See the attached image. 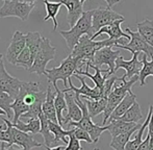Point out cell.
Listing matches in <instances>:
<instances>
[{
	"label": "cell",
	"instance_id": "6da1fadb",
	"mask_svg": "<svg viewBox=\"0 0 153 150\" xmlns=\"http://www.w3.org/2000/svg\"><path fill=\"white\" fill-rule=\"evenodd\" d=\"M117 44L119 45H126L127 40L124 39L120 40H111V39H105L102 41H94L89 36H83L79 40L78 44L75 46V48L72 50L71 55L75 59H77L80 63V68L82 66H85L87 63H93L95 54L98 50L104 48V47H113Z\"/></svg>",
	"mask_w": 153,
	"mask_h": 150
},
{
	"label": "cell",
	"instance_id": "7a4b0ae2",
	"mask_svg": "<svg viewBox=\"0 0 153 150\" xmlns=\"http://www.w3.org/2000/svg\"><path fill=\"white\" fill-rule=\"evenodd\" d=\"M19 97L22 98L24 103L29 108V111L21 118L36 119L42 113V106L47 97V92L40 90V82L24 81L22 89L19 93Z\"/></svg>",
	"mask_w": 153,
	"mask_h": 150
},
{
	"label": "cell",
	"instance_id": "3957f363",
	"mask_svg": "<svg viewBox=\"0 0 153 150\" xmlns=\"http://www.w3.org/2000/svg\"><path fill=\"white\" fill-rule=\"evenodd\" d=\"M93 14H94V10L83 12L81 18L77 21V23L70 30L59 31L61 36L66 41L68 48L71 51L75 48V46L78 44L79 40L83 36L87 35L92 39L93 36L95 35V31L93 29Z\"/></svg>",
	"mask_w": 153,
	"mask_h": 150
},
{
	"label": "cell",
	"instance_id": "277c9868",
	"mask_svg": "<svg viewBox=\"0 0 153 150\" xmlns=\"http://www.w3.org/2000/svg\"><path fill=\"white\" fill-rule=\"evenodd\" d=\"M139 80V75H135L131 79L127 80L124 76L120 77L119 83H116L115 87H114L113 91L111 92V94L107 97V105L106 108L104 111V118H103L102 126H105L106 122L108 121L109 117L115 111V108L119 105V103L128 95L129 93H132L131 92V88L134 85L137 81Z\"/></svg>",
	"mask_w": 153,
	"mask_h": 150
},
{
	"label": "cell",
	"instance_id": "5b68a950",
	"mask_svg": "<svg viewBox=\"0 0 153 150\" xmlns=\"http://www.w3.org/2000/svg\"><path fill=\"white\" fill-rule=\"evenodd\" d=\"M77 70H80V63L77 59L73 57L69 54L66 59L61 63L59 67L52 68V69H47L46 76L48 83H52L54 89L57 87V81L62 80L64 82L65 89H67V85H69V79L76 73Z\"/></svg>",
	"mask_w": 153,
	"mask_h": 150
},
{
	"label": "cell",
	"instance_id": "8992f818",
	"mask_svg": "<svg viewBox=\"0 0 153 150\" xmlns=\"http://www.w3.org/2000/svg\"><path fill=\"white\" fill-rule=\"evenodd\" d=\"M75 99H76V102L78 103L79 108L82 111V118H81L80 121L78 122H70L68 124L69 126H73V127H78L81 128V129H85V131H88L91 136L92 140L94 143H98L99 139H100L101 134L104 131L107 130V126H101L99 124H95L93 123L92 118L89 114V111H88L87 104L85 103L81 97H76L75 96Z\"/></svg>",
	"mask_w": 153,
	"mask_h": 150
},
{
	"label": "cell",
	"instance_id": "52a82bcc",
	"mask_svg": "<svg viewBox=\"0 0 153 150\" xmlns=\"http://www.w3.org/2000/svg\"><path fill=\"white\" fill-rule=\"evenodd\" d=\"M55 53H56V48L51 45L50 40L43 37L40 50L38 51L36 57H34L33 65L28 71L30 73H36L39 76L46 75V67L49 62L54 61Z\"/></svg>",
	"mask_w": 153,
	"mask_h": 150
},
{
	"label": "cell",
	"instance_id": "ba28073f",
	"mask_svg": "<svg viewBox=\"0 0 153 150\" xmlns=\"http://www.w3.org/2000/svg\"><path fill=\"white\" fill-rule=\"evenodd\" d=\"M34 7V3L21 0H4L3 5L0 7V18L17 17L20 20L26 21L29 14Z\"/></svg>",
	"mask_w": 153,
	"mask_h": 150
},
{
	"label": "cell",
	"instance_id": "9c48e42d",
	"mask_svg": "<svg viewBox=\"0 0 153 150\" xmlns=\"http://www.w3.org/2000/svg\"><path fill=\"white\" fill-rule=\"evenodd\" d=\"M126 31L129 36H130V41L127 43L126 45H119L117 44L116 47L118 49H126V50L130 51L131 53L133 52H143L144 54L147 55L148 59H152L153 57V47L150 46L139 33L132 31L129 27L126 28Z\"/></svg>",
	"mask_w": 153,
	"mask_h": 150
},
{
	"label": "cell",
	"instance_id": "30bf717a",
	"mask_svg": "<svg viewBox=\"0 0 153 150\" xmlns=\"http://www.w3.org/2000/svg\"><path fill=\"white\" fill-rule=\"evenodd\" d=\"M24 81L10 75L4 67V62L0 63V91L5 92L14 99L18 97Z\"/></svg>",
	"mask_w": 153,
	"mask_h": 150
},
{
	"label": "cell",
	"instance_id": "8fae6325",
	"mask_svg": "<svg viewBox=\"0 0 153 150\" xmlns=\"http://www.w3.org/2000/svg\"><path fill=\"white\" fill-rule=\"evenodd\" d=\"M124 16L118 14L108 7H98L94 10L93 14V29L95 33H98L102 27L111 24L115 21L124 20Z\"/></svg>",
	"mask_w": 153,
	"mask_h": 150
},
{
	"label": "cell",
	"instance_id": "7c38bea8",
	"mask_svg": "<svg viewBox=\"0 0 153 150\" xmlns=\"http://www.w3.org/2000/svg\"><path fill=\"white\" fill-rule=\"evenodd\" d=\"M121 51L119 50H113V47H104L96 52L93 61V65L96 67L100 68L103 65H106L107 69L109 71V74H115L116 72V61L120 56Z\"/></svg>",
	"mask_w": 153,
	"mask_h": 150
},
{
	"label": "cell",
	"instance_id": "4fadbf2b",
	"mask_svg": "<svg viewBox=\"0 0 153 150\" xmlns=\"http://www.w3.org/2000/svg\"><path fill=\"white\" fill-rule=\"evenodd\" d=\"M4 123L8 124L10 127V134H12V142L13 145H18V146L22 147L23 150H31L34 147H41L42 144L40 142H38L36 140H34L32 138V134H28V132H23L21 130H19L18 128H16L13 125L12 121H10L8 119L2 118Z\"/></svg>",
	"mask_w": 153,
	"mask_h": 150
},
{
	"label": "cell",
	"instance_id": "5bb4252c",
	"mask_svg": "<svg viewBox=\"0 0 153 150\" xmlns=\"http://www.w3.org/2000/svg\"><path fill=\"white\" fill-rule=\"evenodd\" d=\"M73 76H75L78 80H80L81 87L76 88L75 85H73L72 81H71V78H70L69 79V85H70V88H69V89L62 90L64 93H66V92H74V95L76 96V97H80L81 96V97L89 98V99H92V100H98V99L103 98L102 91L97 87L90 88L89 85H87V82H85V76H80V75H78V74H74Z\"/></svg>",
	"mask_w": 153,
	"mask_h": 150
},
{
	"label": "cell",
	"instance_id": "9a60e30c",
	"mask_svg": "<svg viewBox=\"0 0 153 150\" xmlns=\"http://www.w3.org/2000/svg\"><path fill=\"white\" fill-rule=\"evenodd\" d=\"M141 52H133L132 57L130 61H126L123 56H119L116 61V71L119 69H124L126 71V74L123 76L129 80L135 75H139L143 68V63L139 59V54Z\"/></svg>",
	"mask_w": 153,
	"mask_h": 150
},
{
	"label": "cell",
	"instance_id": "2e32d148",
	"mask_svg": "<svg viewBox=\"0 0 153 150\" xmlns=\"http://www.w3.org/2000/svg\"><path fill=\"white\" fill-rule=\"evenodd\" d=\"M26 47V39L25 35L22 33L21 31L16 30L13 35L12 41H10V45H8L7 49H6L5 53V59L12 65L16 66L17 59L20 55V53L23 51V49Z\"/></svg>",
	"mask_w": 153,
	"mask_h": 150
},
{
	"label": "cell",
	"instance_id": "e0dca14e",
	"mask_svg": "<svg viewBox=\"0 0 153 150\" xmlns=\"http://www.w3.org/2000/svg\"><path fill=\"white\" fill-rule=\"evenodd\" d=\"M66 96V100H67V113L66 116H64V121H62V126L64 125H68L70 122H78L81 120L82 118V111L79 108L78 103L76 102L75 99V95L66 92L65 93Z\"/></svg>",
	"mask_w": 153,
	"mask_h": 150
},
{
	"label": "cell",
	"instance_id": "ac0fdd59",
	"mask_svg": "<svg viewBox=\"0 0 153 150\" xmlns=\"http://www.w3.org/2000/svg\"><path fill=\"white\" fill-rule=\"evenodd\" d=\"M59 2L67 7L68 10L67 21L69 23V26L72 28L82 16L83 3L81 2V0H61Z\"/></svg>",
	"mask_w": 153,
	"mask_h": 150
},
{
	"label": "cell",
	"instance_id": "d6986e66",
	"mask_svg": "<svg viewBox=\"0 0 153 150\" xmlns=\"http://www.w3.org/2000/svg\"><path fill=\"white\" fill-rule=\"evenodd\" d=\"M124 21H125V19L124 20H118V21H115L114 23H111V24L107 25V26L102 27L98 33H96L94 36H93L92 40L96 39L100 35H102V33L108 35L109 39H111V40H120V39L130 40V36H129L127 33H125L121 28V23H123Z\"/></svg>",
	"mask_w": 153,
	"mask_h": 150
},
{
	"label": "cell",
	"instance_id": "ffe728a7",
	"mask_svg": "<svg viewBox=\"0 0 153 150\" xmlns=\"http://www.w3.org/2000/svg\"><path fill=\"white\" fill-rule=\"evenodd\" d=\"M55 97H56V92L54 93L52 91L51 85L48 83V85H47V97L45 102L43 103L42 112L46 116V118L49 121L54 122V123H59L57 116H56V110H55V104H54Z\"/></svg>",
	"mask_w": 153,
	"mask_h": 150
},
{
	"label": "cell",
	"instance_id": "44dd1931",
	"mask_svg": "<svg viewBox=\"0 0 153 150\" xmlns=\"http://www.w3.org/2000/svg\"><path fill=\"white\" fill-rule=\"evenodd\" d=\"M107 130L111 134V138L117 137L120 134H126L130 130L134 129L137 127H141L142 124L133 123V122H125L122 120H109L107 124Z\"/></svg>",
	"mask_w": 153,
	"mask_h": 150
},
{
	"label": "cell",
	"instance_id": "7402d4cb",
	"mask_svg": "<svg viewBox=\"0 0 153 150\" xmlns=\"http://www.w3.org/2000/svg\"><path fill=\"white\" fill-rule=\"evenodd\" d=\"M152 113H153V105H150L149 106V111H148V115L146 117L145 121L144 123L142 124V126L137 130L135 132V137L130 140L128 142L126 146V150H137V147L143 143V134H144V131H145L146 128H148V124L150 122V119H151V116H152Z\"/></svg>",
	"mask_w": 153,
	"mask_h": 150
},
{
	"label": "cell",
	"instance_id": "603a6c76",
	"mask_svg": "<svg viewBox=\"0 0 153 150\" xmlns=\"http://www.w3.org/2000/svg\"><path fill=\"white\" fill-rule=\"evenodd\" d=\"M39 119L41 121V130L40 134L44 138L45 146L48 147H56V140H55V137L53 136V134L51 132L50 128H49V120L46 118V116L43 114V112L40 114L39 116Z\"/></svg>",
	"mask_w": 153,
	"mask_h": 150
},
{
	"label": "cell",
	"instance_id": "cb8c5ba5",
	"mask_svg": "<svg viewBox=\"0 0 153 150\" xmlns=\"http://www.w3.org/2000/svg\"><path fill=\"white\" fill-rule=\"evenodd\" d=\"M137 101V95L133 93H129L124 99L122 100L121 102L119 103V105L115 108V111L113 112V114L109 117V120H119L120 118L124 115L129 108L132 106V104Z\"/></svg>",
	"mask_w": 153,
	"mask_h": 150
},
{
	"label": "cell",
	"instance_id": "d4e9b609",
	"mask_svg": "<svg viewBox=\"0 0 153 150\" xmlns=\"http://www.w3.org/2000/svg\"><path fill=\"white\" fill-rule=\"evenodd\" d=\"M81 99L85 101V103L87 104L88 111L91 116V118H94L96 116L100 115L101 113H104L105 108L107 105V99L106 98H101L98 100H92L89 98L81 97Z\"/></svg>",
	"mask_w": 153,
	"mask_h": 150
},
{
	"label": "cell",
	"instance_id": "484cf974",
	"mask_svg": "<svg viewBox=\"0 0 153 150\" xmlns=\"http://www.w3.org/2000/svg\"><path fill=\"white\" fill-rule=\"evenodd\" d=\"M25 39H26V47H28L34 59L38 51L40 50L41 44H42V35L39 31H28L25 33Z\"/></svg>",
	"mask_w": 153,
	"mask_h": 150
},
{
	"label": "cell",
	"instance_id": "4316f807",
	"mask_svg": "<svg viewBox=\"0 0 153 150\" xmlns=\"http://www.w3.org/2000/svg\"><path fill=\"white\" fill-rule=\"evenodd\" d=\"M137 33L142 36V38L153 47V21L150 19H145L142 22H139L137 25Z\"/></svg>",
	"mask_w": 153,
	"mask_h": 150
},
{
	"label": "cell",
	"instance_id": "83f0119b",
	"mask_svg": "<svg viewBox=\"0 0 153 150\" xmlns=\"http://www.w3.org/2000/svg\"><path fill=\"white\" fill-rule=\"evenodd\" d=\"M45 4V7H46V12H47V15L46 17L44 18V21H47L49 19H52L53 21V31L56 30L57 26H59V22L56 20V15L59 14V8L62 4L61 2H50L48 0H43Z\"/></svg>",
	"mask_w": 153,
	"mask_h": 150
},
{
	"label": "cell",
	"instance_id": "f1b7e54d",
	"mask_svg": "<svg viewBox=\"0 0 153 150\" xmlns=\"http://www.w3.org/2000/svg\"><path fill=\"white\" fill-rule=\"evenodd\" d=\"M140 127H137L134 129L130 130V131L126 132V134H120L117 137H113L111 141L109 143V146L111 147L114 150H126V146L128 144V142L130 141V138L134 132H137V130Z\"/></svg>",
	"mask_w": 153,
	"mask_h": 150
},
{
	"label": "cell",
	"instance_id": "f546056e",
	"mask_svg": "<svg viewBox=\"0 0 153 150\" xmlns=\"http://www.w3.org/2000/svg\"><path fill=\"white\" fill-rule=\"evenodd\" d=\"M49 128H50L53 136L55 137V140H56L57 143L62 142L64 144H67V145H68V143H69V140H67V138H68L72 132H74V130H75V127L70 130H65L64 128H62V126L59 125V123H54V122H51V121H49Z\"/></svg>",
	"mask_w": 153,
	"mask_h": 150
},
{
	"label": "cell",
	"instance_id": "4dcf8cb0",
	"mask_svg": "<svg viewBox=\"0 0 153 150\" xmlns=\"http://www.w3.org/2000/svg\"><path fill=\"white\" fill-rule=\"evenodd\" d=\"M16 128L23 132H30L31 134H39L41 130V121L39 118L36 119H28V122L24 123L21 120H19L16 124H13Z\"/></svg>",
	"mask_w": 153,
	"mask_h": 150
},
{
	"label": "cell",
	"instance_id": "1f68e13d",
	"mask_svg": "<svg viewBox=\"0 0 153 150\" xmlns=\"http://www.w3.org/2000/svg\"><path fill=\"white\" fill-rule=\"evenodd\" d=\"M56 91V97L54 100V104H55V110H56V116H57V121H59V125L62 126V121H64V111H66L68 108L67 106V100H66V96L65 93L62 91L56 88L55 89Z\"/></svg>",
	"mask_w": 153,
	"mask_h": 150
},
{
	"label": "cell",
	"instance_id": "d6a6232c",
	"mask_svg": "<svg viewBox=\"0 0 153 150\" xmlns=\"http://www.w3.org/2000/svg\"><path fill=\"white\" fill-rule=\"evenodd\" d=\"M143 118H144V116H143V114H142L141 105L135 101L134 103L132 104V106H131L119 120H122V121H125V122L139 123L140 120H142Z\"/></svg>",
	"mask_w": 153,
	"mask_h": 150
},
{
	"label": "cell",
	"instance_id": "836d02e7",
	"mask_svg": "<svg viewBox=\"0 0 153 150\" xmlns=\"http://www.w3.org/2000/svg\"><path fill=\"white\" fill-rule=\"evenodd\" d=\"M148 57L146 54H143V59H142V63H143V68H142L141 72L139 74V80L140 85L143 87L146 85V78L148 76L153 77V57L151 61L148 62Z\"/></svg>",
	"mask_w": 153,
	"mask_h": 150
},
{
	"label": "cell",
	"instance_id": "e575fe53",
	"mask_svg": "<svg viewBox=\"0 0 153 150\" xmlns=\"http://www.w3.org/2000/svg\"><path fill=\"white\" fill-rule=\"evenodd\" d=\"M33 62L34 59L32 56L30 50L28 49V47H25L22 52L20 53V55L18 56V59H17L16 66L23 67L24 69L29 70L32 67V65H33Z\"/></svg>",
	"mask_w": 153,
	"mask_h": 150
},
{
	"label": "cell",
	"instance_id": "d590c367",
	"mask_svg": "<svg viewBox=\"0 0 153 150\" xmlns=\"http://www.w3.org/2000/svg\"><path fill=\"white\" fill-rule=\"evenodd\" d=\"M15 101V99L10 96L7 93L5 92L0 91V108L3 110L6 113V117L7 119H12L13 120V116H12V104Z\"/></svg>",
	"mask_w": 153,
	"mask_h": 150
},
{
	"label": "cell",
	"instance_id": "8d00e7d4",
	"mask_svg": "<svg viewBox=\"0 0 153 150\" xmlns=\"http://www.w3.org/2000/svg\"><path fill=\"white\" fill-rule=\"evenodd\" d=\"M0 142L5 143L8 147L13 146L10 127V125L6 123H4L3 125H0Z\"/></svg>",
	"mask_w": 153,
	"mask_h": 150
},
{
	"label": "cell",
	"instance_id": "74e56055",
	"mask_svg": "<svg viewBox=\"0 0 153 150\" xmlns=\"http://www.w3.org/2000/svg\"><path fill=\"white\" fill-rule=\"evenodd\" d=\"M68 138L69 143L66 146V150H82V147L80 145V141L74 136V132H72Z\"/></svg>",
	"mask_w": 153,
	"mask_h": 150
},
{
	"label": "cell",
	"instance_id": "f35d334b",
	"mask_svg": "<svg viewBox=\"0 0 153 150\" xmlns=\"http://www.w3.org/2000/svg\"><path fill=\"white\" fill-rule=\"evenodd\" d=\"M74 136L78 139L79 141H85L87 143L89 144H92L93 140L90 136V134L88 131H85V129H81V128H78V127H75V131H74Z\"/></svg>",
	"mask_w": 153,
	"mask_h": 150
},
{
	"label": "cell",
	"instance_id": "ab89813d",
	"mask_svg": "<svg viewBox=\"0 0 153 150\" xmlns=\"http://www.w3.org/2000/svg\"><path fill=\"white\" fill-rule=\"evenodd\" d=\"M149 148H150V136L147 134V138H146L145 141H143V143L137 147V150H149Z\"/></svg>",
	"mask_w": 153,
	"mask_h": 150
},
{
	"label": "cell",
	"instance_id": "60d3db41",
	"mask_svg": "<svg viewBox=\"0 0 153 150\" xmlns=\"http://www.w3.org/2000/svg\"><path fill=\"white\" fill-rule=\"evenodd\" d=\"M148 134L150 136V142L153 143V113L149 124H148Z\"/></svg>",
	"mask_w": 153,
	"mask_h": 150
},
{
	"label": "cell",
	"instance_id": "b9f144b4",
	"mask_svg": "<svg viewBox=\"0 0 153 150\" xmlns=\"http://www.w3.org/2000/svg\"><path fill=\"white\" fill-rule=\"evenodd\" d=\"M0 150H23V149H22V148H21V149L15 148V147H13V146L8 147L7 145L5 144V143L2 142V143H1V146H0Z\"/></svg>",
	"mask_w": 153,
	"mask_h": 150
},
{
	"label": "cell",
	"instance_id": "7bdbcfd3",
	"mask_svg": "<svg viewBox=\"0 0 153 150\" xmlns=\"http://www.w3.org/2000/svg\"><path fill=\"white\" fill-rule=\"evenodd\" d=\"M105 2L107 3V7L108 8H111L113 7L115 4H117V3H119L121 0H104Z\"/></svg>",
	"mask_w": 153,
	"mask_h": 150
},
{
	"label": "cell",
	"instance_id": "ee69618b",
	"mask_svg": "<svg viewBox=\"0 0 153 150\" xmlns=\"http://www.w3.org/2000/svg\"><path fill=\"white\" fill-rule=\"evenodd\" d=\"M46 150H66V146L64 145H61V146H56V147H48L45 146Z\"/></svg>",
	"mask_w": 153,
	"mask_h": 150
},
{
	"label": "cell",
	"instance_id": "f6af8a7d",
	"mask_svg": "<svg viewBox=\"0 0 153 150\" xmlns=\"http://www.w3.org/2000/svg\"><path fill=\"white\" fill-rule=\"evenodd\" d=\"M0 116H6V113L3 110H1V108H0Z\"/></svg>",
	"mask_w": 153,
	"mask_h": 150
},
{
	"label": "cell",
	"instance_id": "bcb514c9",
	"mask_svg": "<svg viewBox=\"0 0 153 150\" xmlns=\"http://www.w3.org/2000/svg\"><path fill=\"white\" fill-rule=\"evenodd\" d=\"M4 1V0H3ZM24 1H26V2H30V3H34V1H36V0H24Z\"/></svg>",
	"mask_w": 153,
	"mask_h": 150
},
{
	"label": "cell",
	"instance_id": "7dc6e473",
	"mask_svg": "<svg viewBox=\"0 0 153 150\" xmlns=\"http://www.w3.org/2000/svg\"><path fill=\"white\" fill-rule=\"evenodd\" d=\"M149 150H153V143H151V142H150V148H149Z\"/></svg>",
	"mask_w": 153,
	"mask_h": 150
},
{
	"label": "cell",
	"instance_id": "c3c4849f",
	"mask_svg": "<svg viewBox=\"0 0 153 150\" xmlns=\"http://www.w3.org/2000/svg\"><path fill=\"white\" fill-rule=\"evenodd\" d=\"M2 57H3V55H2L1 53H0V63H1V62L3 61V59H2Z\"/></svg>",
	"mask_w": 153,
	"mask_h": 150
},
{
	"label": "cell",
	"instance_id": "681fc988",
	"mask_svg": "<svg viewBox=\"0 0 153 150\" xmlns=\"http://www.w3.org/2000/svg\"><path fill=\"white\" fill-rule=\"evenodd\" d=\"M85 1H87V0H81V2H82V3H85Z\"/></svg>",
	"mask_w": 153,
	"mask_h": 150
},
{
	"label": "cell",
	"instance_id": "f907efd6",
	"mask_svg": "<svg viewBox=\"0 0 153 150\" xmlns=\"http://www.w3.org/2000/svg\"><path fill=\"white\" fill-rule=\"evenodd\" d=\"M94 150H99V149H98V148H96V149H94Z\"/></svg>",
	"mask_w": 153,
	"mask_h": 150
}]
</instances>
